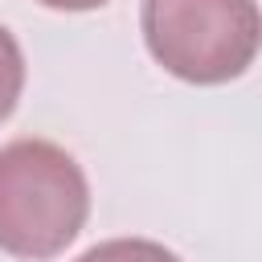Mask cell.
<instances>
[{
	"mask_svg": "<svg viewBox=\"0 0 262 262\" xmlns=\"http://www.w3.org/2000/svg\"><path fill=\"white\" fill-rule=\"evenodd\" d=\"M139 25L147 53L192 86L242 78L262 37L254 0H143Z\"/></svg>",
	"mask_w": 262,
	"mask_h": 262,
	"instance_id": "7a4b0ae2",
	"label": "cell"
},
{
	"mask_svg": "<svg viewBox=\"0 0 262 262\" xmlns=\"http://www.w3.org/2000/svg\"><path fill=\"white\" fill-rule=\"evenodd\" d=\"M90 184L82 164L49 139L0 147V250L12 258H57L86 225Z\"/></svg>",
	"mask_w": 262,
	"mask_h": 262,
	"instance_id": "6da1fadb",
	"label": "cell"
},
{
	"mask_svg": "<svg viewBox=\"0 0 262 262\" xmlns=\"http://www.w3.org/2000/svg\"><path fill=\"white\" fill-rule=\"evenodd\" d=\"M45 8H57V12H90V8H102L106 0H37Z\"/></svg>",
	"mask_w": 262,
	"mask_h": 262,
	"instance_id": "5b68a950",
	"label": "cell"
},
{
	"mask_svg": "<svg viewBox=\"0 0 262 262\" xmlns=\"http://www.w3.org/2000/svg\"><path fill=\"white\" fill-rule=\"evenodd\" d=\"M78 262H180V258L147 237H111V242L90 246Z\"/></svg>",
	"mask_w": 262,
	"mask_h": 262,
	"instance_id": "3957f363",
	"label": "cell"
},
{
	"mask_svg": "<svg viewBox=\"0 0 262 262\" xmlns=\"http://www.w3.org/2000/svg\"><path fill=\"white\" fill-rule=\"evenodd\" d=\"M25 90V53L16 45V37L0 25V123L16 111Z\"/></svg>",
	"mask_w": 262,
	"mask_h": 262,
	"instance_id": "277c9868",
	"label": "cell"
}]
</instances>
